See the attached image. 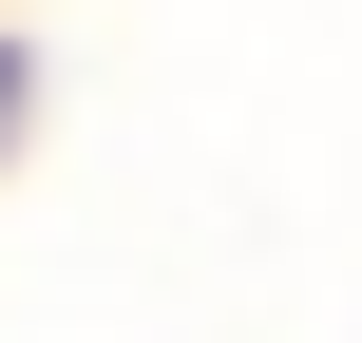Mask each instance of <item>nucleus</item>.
Returning <instances> with one entry per match:
<instances>
[{
    "instance_id": "f257e3e1",
    "label": "nucleus",
    "mask_w": 362,
    "mask_h": 343,
    "mask_svg": "<svg viewBox=\"0 0 362 343\" xmlns=\"http://www.w3.org/2000/svg\"><path fill=\"white\" fill-rule=\"evenodd\" d=\"M0 115H19V57H0Z\"/></svg>"
}]
</instances>
